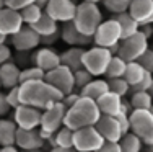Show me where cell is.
<instances>
[{
	"instance_id": "cell-1",
	"label": "cell",
	"mask_w": 153,
	"mask_h": 152,
	"mask_svg": "<svg viewBox=\"0 0 153 152\" xmlns=\"http://www.w3.org/2000/svg\"><path fill=\"white\" fill-rule=\"evenodd\" d=\"M20 97L21 103L28 106H34L38 110L44 111L51 108L54 103L64 100V95L51 85L49 82L44 80H34V82H25L20 85Z\"/></svg>"
},
{
	"instance_id": "cell-2",
	"label": "cell",
	"mask_w": 153,
	"mask_h": 152,
	"mask_svg": "<svg viewBox=\"0 0 153 152\" xmlns=\"http://www.w3.org/2000/svg\"><path fill=\"white\" fill-rule=\"evenodd\" d=\"M101 110L98 106L96 100L88 98V97H80V100L76 101L74 106H70L65 115L64 126L78 131L83 128H90V126H96V123L100 121Z\"/></svg>"
},
{
	"instance_id": "cell-3",
	"label": "cell",
	"mask_w": 153,
	"mask_h": 152,
	"mask_svg": "<svg viewBox=\"0 0 153 152\" xmlns=\"http://www.w3.org/2000/svg\"><path fill=\"white\" fill-rule=\"evenodd\" d=\"M103 13L96 3L90 2H80L76 5V13L74 18L75 26L86 36H94L100 25L103 23Z\"/></svg>"
},
{
	"instance_id": "cell-4",
	"label": "cell",
	"mask_w": 153,
	"mask_h": 152,
	"mask_svg": "<svg viewBox=\"0 0 153 152\" xmlns=\"http://www.w3.org/2000/svg\"><path fill=\"white\" fill-rule=\"evenodd\" d=\"M111 59H112V52L108 48L93 46V48L86 49L85 54H83V67L93 77H101V75L106 74Z\"/></svg>"
},
{
	"instance_id": "cell-5",
	"label": "cell",
	"mask_w": 153,
	"mask_h": 152,
	"mask_svg": "<svg viewBox=\"0 0 153 152\" xmlns=\"http://www.w3.org/2000/svg\"><path fill=\"white\" fill-rule=\"evenodd\" d=\"M148 48V38L142 31L129 36V38L122 39L119 43V57H122L126 62H135L142 56H143Z\"/></svg>"
},
{
	"instance_id": "cell-6",
	"label": "cell",
	"mask_w": 153,
	"mask_h": 152,
	"mask_svg": "<svg viewBox=\"0 0 153 152\" xmlns=\"http://www.w3.org/2000/svg\"><path fill=\"white\" fill-rule=\"evenodd\" d=\"M130 131L142 139L145 146L153 144V113L150 110H134L130 113Z\"/></svg>"
},
{
	"instance_id": "cell-7",
	"label": "cell",
	"mask_w": 153,
	"mask_h": 152,
	"mask_svg": "<svg viewBox=\"0 0 153 152\" xmlns=\"http://www.w3.org/2000/svg\"><path fill=\"white\" fill-rule=\"evenodd\" d=\"M121 41H122L121 25L112 16L109 20H104L93 36L94 46H101V48H108V49H111L112 46L119 44Z\"/></svg>"
},
{
	"instance_id": "cell-8",
	"label": "cell",
	"mask_w": 153,
	"mask_h": 152,
	"mask_svg": "<svg viewBox=\"0 0 153 152\" xmlns=\"http://www.w3.org/2000/svg\"><path fill=\"white\" fill-rule=\"evenodd\" d=\"M104 142L106 141L100 134L96 126H90V128H83L75 131L74 149L76 152H96L103 147Z\"/></svg>"
},
{
	"instance_id": "cell-9",
	"label": "cell",
	"mask_w": 153,
	"mask_h": 152,
	"mask_svg": "<svg viewBox=\"0 0 153 152\" xmlns=\"http://www.w3.org/2000/svg\"><path fill=\"white\" fill-rule=\"evenodd\" d=\"M46 82L54 85L62 95H68V93L75 92V75L74 70L68 69L67 66H60L52 69V70L46 72Z\"/></svg>"
},
{
	"instance_id": "cell-10",
	"label": "cell",
	"mask_w": 153,
	"mask_h": 152,
	"mask_svg": "<svg viewBox=\"0 0 153 152\" xmlns=\"http://www.w3.org/2000/svg\"><path fill=\"white\" fill-rule=\"evenodd\" d=\"M76 5L78 3L75 0H51L46 5L44 12L51 18L57 21V23H68L74 21L75 13H76Z\"/></svg>"
},
{
	"instance_id": "cell-11",
	"label": "cell",
	"mask_w": 153,
	"mask_h": 152,
	"mask_svg": "<svg viewBox=\"0 0 153 152\" xmlns=\"http://www.w3.org/2000/svg\"><path fill=\"white\" fill-rule=\"evenodd\" d=\"M67 110L68 108L64 105V101H57L51 108L44 110L42 111V119H41V129L56 134L62 126H64Z\"/></svg>"
},
{
	"instance_id": "cell-12",
	"label": "cell",
	"mask_w": 153,
	"mask_h": 152,
	"mask_svg": "<svg viewBox=\"0 0 153 152\" xmlns=\"http://www.w3.org/2000/svg\"><path fill=\"white\" fill-rule=\"evenodd\" d=\"M42 111L34 106L21 105L13 111V121L20 129H39L41 128Z\"/></svg>"
},
{
	"instance_id": "cell-13",
	"label": "cell",
	"mask_w": 153,
	"mask_h": 152,
	"mask_svg": "<svg viewBox=\"0 0 153 152\" xmlns=\"http://www.w3.org/2000/svg\"><path fill=\"white\" fill-rule=\"evenodd\" d=\"M10 43L15 48V51H21V52H30V51L36 49L41 44V36L36 33L31 26L25 25L16 34L10 36Z\"/></svg>"
},
{
	"instance_id": "cell-14",
	"label": "cell",
	"mask_w": 153,
	"mask_h": 152,
	"mask_svg": "<svg viewBox=\"0 0 153 152\" xmlns=\"http://www.w3.org/2000/svg\"><path fill=\"white\" fill-rule=\"evenodd\" d=\"M23 26H25V21L18 10L8 8V7L0 10V33L10 38V36L16 34Z\"/></svg>"
},
{
	"instance_id": "cell-15",
	"label": "cell",
	"mask_w": 153,
	"mask_h": 152,
	"mask_svg": "<svg viewBox=\"0 0 153 152\" xmlns=\"http://www.w3.org/2000/svg\"><path fill=\"white\" fill-rule=\"evenodd\" d=\"M60 39L68 44L70 48H85V46H90L93 43L91 36L83 34L78 28L75 26L74 21H68V23H64L60 28Z\"/></svg>"
},
{
	"instance_id": "cell-16",
	"label": "cell",
	"mask_w": 153,
	"mask_h": 152,
	"mask_svg": "<svg viewBox=\"0 0 153 152\" xmlns=\"http://www.w3.org/2000/svg\"><path fill=\"white\" fill-rule=\"evenodd\" d=\"M33 61V66L42 69L44 72H49L52 70V69L59 67L60 66V54L57 52L56 49L52 48H47V46H44V48L38 49L34 54H33L31 57Z\"/></svg>"
},
{
	"instance_id": "cell-17",
	"label": "cell",
	"mask_w": 153,
	"mask_h": 152,
	"mask_svg": "<svg viewBox=\"0 0 153 152\" xmlns=\"http://www.w3.org/2000/svg\"><path fill=\"white\" fill-rule=\"evenodd\" d=\"M46 141L39 134V129H20L16 133V144L20 151H38L42 149Z\"/></svg>"
},
{
	"instance_id": "cell-18",
	"label": "cell",
	"mask_w": 153,
	"mask_h": 152,
	"mask_svg": "<svg viewBox=\"0 0 153 152\" xmlns=\"http://www.w3.org/2000/svg\"><path fill=\"white\" fill-rule=\"evenodd\" d=\"M96 129L100 131V134L108 142H119L124 136L116 116H106V115H103L100 118V121L96 123Z\"/></svg>"
},
{
	"instance_id": "cell-19",
	"label": "cell",
	"mask_w": 153,
	"mask_h": 152,
	"mask_svg": "<svg viewBox=\"0 0 153 152\" xmlns=\"http://www.w3.org/2000/svg\"><path fill=\"white\" fill-rule=\"evenodd\" d=\"M129 13L140 25H153V0H132Z\"/></svg>"
},
{
	"instance_id": "cell-20",
	"label": "cell",
	"mask_w": 153,
	"mask_h": 152,
	"mask_svg": "<svg viewBox=\"0 0 153 152\" xmlns=\"http://www.w3.org/2000/svg\"><path fill=\"white\" fill-rule=\"evenodd\" d=\"M21 77V69L16 62L10 61V62L0 66V84H2V88H15L21 84L20 82Z\"/></svg>"
},
{
	"instance_id": "cell-21",
	"label": "cell",
	"mask_w": 153,
	"mask_h": 152,
	"mask_svg": "<svg viewBox=\"0 0 153 152\" xmlns=\"http://www.w3.org/2000/svg\"><path fill=\"white\" fill-rule=\"evenodd\" d=\"M122 97H119L117 93H112L109 90L108 93H104L101 98L96 100L98 106L101 110V115H106V116H117L122 110Z\"/></svg>"
},
{
	"instance_id": "cell-22",
	"label": "cell",
	"mask_w": 153,
	"mask_h": 152,
	"mask_svg": "<svg viewBox=\"0 0 153 152\" xmlns=\"http://www.w3.org/2000/svg\"><path fill=\"white\" fill-rule=\"evenodd\" d=\"M85 48H68L64 52H60V62L62 66H67L74 72L80 70L83 67V54H85Z\"/></svg>"
},
{
	"instance_id": "cell-23",
	"label": "cell",
	"mask_w": 153,
	"mask_h": 152,
	"mask_svg": "<svg viewBox=\"0 0 153 152\" xmlns=\"http://www.w3.org/2000/svg\"><path fill=\"white\" fill-rule=\"evenodd\" d=\"M18 126L13 119H0V147L15 146Z\"/></svg>"
},
{
	"instance_id": "cell-24",
	"label": "cell",
	"mask_w": 153,
	"mask_h": 152,
	"mask_svg": "<svg viewBox=\"0 0 153 152\" xmlns=\"http://www.w3.org/2000/svg\"><path fill=\"white\" fill-rule=\"evenodd\" d=\"M116 21H117L119 25H121V30H122V39L129 38V36L135 34L140 31V23L130 15L129 12L126 13H119V15H112Z\"/></svg>"
},
{
	"instance_id": "cell-25",
	"label": "cell",
	"mask_w": 153,
	"mask_h": 152,
	"mask_svg": "<svg viewBox=\"0 0 153 152\" xmlns=\"http://www.w3.org/2000/svg\"><path fill=\"white\" fill-rule=\"evenodd\" d=\"M108 92H109V82L103 80V79H93L85 88L80 90L82 97H88V98H93V100L101 98V97Z\"/></svg>"
},
{
	"instance_id": "cell-26",
	"label": "cell",
	"mask_w": 153,
	"mask_h": 152,
	"mask_svg": "<svg viewBox=\"0 0 153 152\" xmlns=\"http://www.w3.org/2000/svg\"><path fill=\"white\" fill-rule=\"evenodd\" d=\"M145 74H147V70H145V67L142 66L138 61H135V62H127V69H126V74H124V79L130 84V87H134V85L140 84V82L143 80Z\"/></svg>"
},
{
	"instance_id": "cell-27",
	"label": "cell",
	"mask_w": 153,
	"mask_h": 152,
	"mask_svg": "<svg viewBox=\"0 0 153 152\" xmlns=\"http://www.w3.org/2000/svg\"><path fill=\"white\" fill-rule=\"evenodd\" d=\"M33 30L36 31L39 36H47V34H52V33H56V31H59L60 28L57 26V21L54 20V18H51L47 13L44 12L42 13V16H41V20L38 21V23H34L33 25Z\"/></svg>"
},
{
	"instance_id": "cell-28",
	"label": "cell",
	"mask_w": 153,
	"mask_h": 152,
	"mask_svg": "<svg viewBox=\"0 0 153 152\" xmlns=\"http://www.w3.org/2000/svg\"><path fill=\"white\" fill-rule=\"evenodd\" d=\"M129 101L134 110H152L153 106V97L148 92H132Z\"/></svg>"
},
{
	"instance_id": "cell-29",
	"label": "cell",
	"mask_w": 153,
	"mask_h": 152,
	"mask_svg": "<svg viewBox=\"0 0 153 152\" xmlns=\"http://www.w3.org/2000/svg\"><path fill=\"white\" fill-rule=\"evenodd\" d=\"M126 69H127V62L122 59V57L119 56H112L111 62H109L108 66V70H106V79H121L124 77V74H126Z\"/></svg>"
},
{
	"instance_id": "cell-30",
	"label": "cell",
	"mask_w": 153,
	"mask_h": 152,
	"mask_svg": "<svg viewBox=\"0 0 153 152\" xmlns=\"http://www.w3.org/2000/svg\"><path fill=\"white\" fill-rule=\"evenodd\" d=\"M119 144H121L122 152H142V147H143L142 139L137 134H134L132 131L124 134L122 139L119 141Z\"/></svg>"
},
{
	"instance_id": "cell-31",
	"label": "cell",
	"mask_w": 153,
	"mask_h": 152,
	"mask_svg": "<svg viewBox=\"0 0 153 152\" xmlns=\"http://www.w3.org/2000/svg\"><path fill=\"white\" fill-rule=\"evenodd\" d=\"M20 13H21V16H23L25 25L33 26L34 23H38V21L41 20L42 13H44V8H42V7H39L38 3H33V5H28L26 8H23Z\"/></svg>"
},
{
	"instance_id": "cell-32",
	"label": "cell",
	"mask_w": 153,
	"mask_h": 152,
	"mask_svg": "<svg viewBox=\"0 0 153 152\" xmlns=\"http://www.w3.org/2000/svg\"><path fill=\"white\" fill-rule=\"evenodd\" d=\"M74 137L75 131L67 126H62L59 131L56 133V144L57 147H65V149H72L74 147Z\"/></svg>"
},
{
	"instance_id": "cell-33",
	"label": "cell",
	"mask_w": 153,
	"mask_h": 152,
	"mask_svg": "<svg viewBox=\"0 0 153 152\" xmlns=\"http://www.w3.org/2000/svg\"><path fill=\"white\" fill-rule=\"evenodd\" d=\"M44 79H46V72L36 66L21 69V77H20L21 84H25V82H34V80H44Z\"/></svg>"
},
{
	"instance_id": "cell-34",
	"label": "cell",
	"mask_w": 153,
	"mask_h": 152,
	"mask_svg": "<svg viewBox=\"0 0 153 152\" xmlns=\"http://www.w3.org/2000/svg\"><path fill=\"white\" fill-rule=\"evenodd\" d=\"M132 3V0H104L103 5L112 15H119V13L129 12V7Z\"/></svg>"
},
{
	"instance_id": "cell-35",
	"label": "cell",
	"mask_w": 153,
	"mask_h": 152,
	"mask_svg": "<svg viewBox=\"0 0 153 152\" xmlns=\"http://www.w3.org/2000/svg\"><path fill=\"white\" fill-rule=\"evenodd\" d=\"M109 90L112 93H117L119 97H126L127 93H130V84L126 80L124 77L121 79H109Z\"/></svg>"
},
{
	"instance_id": "cell-36",
	"label": "cell",
	"mask_w": 153,
	"mask_h": 152,
	"mask_svg": "<svg viewBox=\"0 0 153 152\" xmlns=\"http://www.w3.org/2000/svg\"><path fill=\"white\" fill-rule=\"evenodd\" d=\"M74 75H75V88H78V90L85 88V87L93 80V75L90 74L85 67H82L80 70L74 72Z\"/></svg>"
},
{
	"instance_id": "cell-37",
	"label": "cell",
	"mask_w": 153,
	"mask_h": 152,
	"mask_svg": "<svg viewBox=\"0 0 153 152\" xmlns=\"http://www.w3.org/2000/svg\"><path fill=\"white\" fill-rule=\"evenodd\" d=\"M152 84H153V74L147 70V74H145L143 80H142L140 84L130 87V93H132V92H148L150 87H152Z\"/></svg>"
},
{
	"instance_id": "cell-38",
	"label": "cell",
	"mask_w": 153,
	"mask_h": 152,
	"mask_svg": "<svg viewBox=\"0 0 153 152\" xmlns=\"http://www.w3.org/2000/svg\"><path fill=\"white\" fill-rule=\"evenodd\" d=\"M7 98H8V103L13 110H16L18 106H21V97H20V85L15 87V88H10L7 92Z\"/></svg>"
},
{
	"instance_id": "cell-39",
	"label": "cell",
	"mask_w": 153,
	"mask_h": 152,
	"mask_svg": "<svg viewBox=\"0 0 153 152\" xmlns=\"http://www.w3.org/2000/svg\"><path fill=\"white\" fill-rule=\"evenodd\" d=\"M33 3H36V0H5V5L8 8L18 10V12H21L23 8H26L28 5H33Z\"/></svg>"
},
{
	"instance_id": "cell-40",
	"label": "cell",
	"mask_w": 153,
	"mask_h": 152,
	"mask_svg": "<svg viewBox=\"0 0 153 152\" xmlns=\"http://www.w3.org/2000/svg\"><path fill=\"white\" fill-rule=\"evenodd\" d=\"M138 62L145 67V70H148L153 74V49H148L147 52L138 59Z\"/></svg>"
},
{
	"instance_id": "cell-41",
	"label": "cell",
	"mask_w": 153,
	"mask_h": 152,
	"mask_svg": "<svg viewBox=\"0 0 153 152\" xmlns=\"http://www.w3.org/2000/svg\"><path fill=\"white\" fill-rule=\"evenodd\" d=\"M117 121H119V126H121V129H122V134H127V133H130V115H127V113H119L117 116Z\"/></svg>"
},
{
	"instance_id": "cell-42",
	"label": "cell",
	"mask_w": 153,
	"mask_h": 152,
	"mask_svg": "<svg viewBox=\"0 0 153 152\" xmlns=\"http://www.w3.org/2000/svg\"><path fill=\"white\" fill-rule=\"evenodd\" d=\"M60 39V30L56 31V33L52 34H47V36H41V44L42 46H47V48H51V46H54L57 41Z\"/></svg>"
},
{
	"instance_id": "cell-43",
	"label": "cell",
	"mask_w": 153,
	"mask_h": 152,
	"mask_svg": "<svg viewBox=\"0 0 153 152\" xmlns=\"http://www.w3.org/2000/svg\"><path fill=\"white\" fill-rule=\"evenodd\" d=\"M12 56H13L12 49H10L5 43H3V44H0V66L10 62V61H12Z\"/></svg>"
},
{
	"instance_id": "cell-44",
	"label": "cell",
	"mask_w": 153,
	"mask_h": 152,
	"mask_svg": "<svg viewBox=\"0 0 153 152\" xmlns=\"http://www.w3.org/2000/svg\"><path fill=\"white\" fill-rule=\"evenodd\" d=\"M10 110H13L8 103V98H7V93H2L0 92V118L7 116L10 113Z\"/></svg>"
},
{
	"instance_id": "cell-45",
	"label": "cell",
	"mask_w": 153,
	"mask_h": 152,
	"mask_svg": "<svg viewBox=\"0 0 153 152\" xmlns=\"http://www.w3.org/2000/svg\"><path fill=\"white\" fill-rule=\"evenodd\" d=\"M80 97H82V93H76V92H72V93H68V95H65L64 97V105L67 108H70V106H74V105L76 103V101L80 100Z\"/></svg>"
},
{
	"instance_id": "cell-46",
	"label": "cell",
	"mask_w": 153,
	"mask_h": 152,
	"mask_svg": "<svg viewBox=\"0 0 153 152\" xmlns=\"http://www.w3.org/2000/svg\"><path fill=\"white\" fill-rule=\"evenodd\" d=\"M96 152H122V149H121V144L119 142H108L106 141L103 144V147Z\"/></svg>"
},
{
	"instance_id": "cell-47",
	"label": "cell",
	"mask_w": 153,
	"mask_h": 152,
	"mask_svg": "<svg viewBox=\"0 0 153 152\" xmlns=\"http://www.w3.org/2000/svg\"><path fill=\"white\" fill-rule=\"evenodd\" d=\"M140 31L150 39L153 36V25H140Z\"/></svg>"
},
{
	"instance_id": "cell-48",
	"label": "cell",
	"mask_w": 153,
	"mask_h": 152,
	"mask_svg": "<svg viewBox=\"0 0 153 152\" xmlns=\"http://www.w3.org/2000/svg\"><path fill=\"white\" fill-rule=\"evenodd\" d=\"M0 152H21L16 146H3L0 147Z\"/></svg>"
},
{
	"instance_id": "cell-49",
	"label": "cell",
	"mask_w": 153,
	"mask_h": 152,
	"mask_svg": "<svg viewBox=\"0 0 153 152\" xmlns=\"http://www.w3.org/2000/svg\"><path fill=\"white\" fill-rule=\"evenodd\" d=\"M49 152H76L74 147L72 149H65V147H54V149H51Z\"/></svg>"
},
{
	"instance_id": "cell-50",
	"label": "cell",
	"mask_w": 153,
	"mask_h": 152,
	"mask_svg": "<svg viewBox=\"0 0 153 152\" xmlns=\"http://www.w3.org/2000/svg\"><path fill=\"white\" fill-rule=\"evenodd\" d=\"M49 2H51V0H36V3H38L39 7H42V8H46V5Z\"/></svg>"
},
{
	"instance_id": "cell-51",
	"label": "cell",
	"mask_w": 153,
	"mask_h": 152,
	"mask_svg": "<svg viewBox=\"0 0 153 152\" xmlns=\"http://www.w3.org/2000/svg\"><path fill=\"white\" fill-rule=\"evenodd\" d=\"M82 2H90V3H96L98 5V3H103L104 0H82Z\"/></svg>"
},
{
	"instance_id": "cell-52",
	"label": "cell",
	"mask_w": 153,
	"mask_h": 152,
	"mask_svg": "<svg viewBox=\"0 0 153 152\" xmlns=\"http://www.w3.org/2000/svg\"><path fill=\"white\" fill-rule=\"evenodd\" d=\"M5 41H7V36L0 33V44H3V43H5Z\"/></svg>"
},
{
	"instance_id": "cell-53",
	"label": "cell",
	"mask_w": 153,
	"mask_h": 152,
	"mask_svg": "<svg viewBox=\"0 0 153 152\" xmlns=\"http://www.w3.org/2000/svg\"><path fill=\"white\" fill-rule=\"evenodd\" d=\"M5 0H0V10H2V8H5Z\"/></svg>"
},
{
	"instance_id": "cell-54",
	"label": "cell",
	"mask_w": 153,
	"mask_h": 152,
	"mask_svg": "<svg viewBox=\"0 0 153 152\" xmlns=\"http://www.w3.org/2000/svg\"><path fill=\"white\" fill-rule=\"evenodd\" d=\"M21 152H42V149H38V151H21Z\"/></svg>"
},
{
	"instance_id": "cell-55",
	"label": "cell",
	"mask_w": 153,
	"mask_h": 152,
	"mask_svg": "<svg viewBox=\"0 0 153 152\" xmlns=\"http://www.w3.org/2000/svg\"><path fill=\"white\" fill-rule=\"evenodd\" d=\"M148 93H150V95L153 97V84H152V87H150V90H148Z\"/></svg>"
},
{
	"instance_id": "cell-56",
	"label": "cell",
	"mask_w": 153,
	"mask_h": 152,
	"mask_svg": "<svg viewBox=\"0 0 153 152\" xmlns=\"http://www.w3.org/2000/svg\"><path fill=\"white\" fill-rule=\"evenodd\" d=\"M147 152H153V144H152V146H148V151Z\"/></svg>"
},
{
	"instance_id": "cell-57",
	"label": "cell",
	"mask_w": 153,
	"mask_h": 152,
	"mask_svg": "<svg viewBox=\"0 0 153 152\" xmlns=\"http://www.w3.org/2000/svg\"><path fill=\"white\" fill-rule=\"evenodd\" d=\"M150 111H152V113H153V106H152V110H150Z\"/></svg>"
},
{
	"instance_id": "cell-58",
	"label": "cell",
	"mask_w": 153,
	"mask_h": 152,
	"mask_svg": "<svg viewBox=\"0 0 153 152\" xmlns=\"http://www.w3.org/2000/svg\"><path fill=\"white\" fill-rule=\"evenodd\" d=\"M0 88H2V84H0Z\"/></svg>"
}]
</instances>
